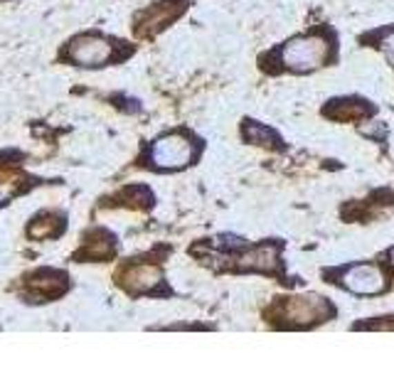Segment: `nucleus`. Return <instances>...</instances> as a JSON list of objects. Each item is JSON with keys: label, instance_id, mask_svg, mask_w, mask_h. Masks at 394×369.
<instances>
[{"label": "nucleus", "instance_id": "f257e3e1", "mask_svg": "<svg viewBox=\"0 0 394 369\" xmlns=\"http://www.w3.org/2000/svg\"><path fill=\"white\" fill-rule=\"evenodd\" d=\"M266 317L279 328L288 330H306L315 328L320 323H328L335 317V308L318 293L288 295V298H276V303L266 310Z\"/></svg>", "mask_w": 394, "mask_h": 369}, {"label": "nucleus", "instance_id": "f03ea898", "mask_svg": "<svg viewBox=\"0 0 394 369\" xmlns=\"http://www.w3.org/2000/svg\"><path fill=\"white\" fill-rule=\"evenodd\" d=\"M333 52V42L323 32H311V35H296L291 40H286L279 47V62L284 64V70L296 72V74H306V72H315L320 67H326Z\"/></svg>", "mask_w": 394, "mask_h": 369}, {"label": "nucleus", "instance_id": "7ed1b4c3", "mask_svg": "<svg viewBox=\"0 0 394 369\" xmlns=\"http://www.w3.org/2000/svg\"><path fill=\"white\" fill-rule=\"evenodd\" d=\"M202 143L195 140L190 133L175 131L168 136H160L148 150V160L155 170H183L193 165L200 156Z\"/></svg>", "mask_w": 394, "mask_h": 369}, {"label": "nucleus", "instance_id": "20e7f679", "mask_svg": "<svg viewBox=\"0 0 394 369\" xmlns=\"http://www.w3.org/2000/svg\"><path fill=\"white\" fill-rule=\"evenodd\" d=\"M326 278H333L340 288L355 295H380L387 291V276L377 264H353L326 271Z\"/></svg>", "mask_w": 394, "mask_h": 369}, {"label": "nucleus", "instance_id": "39448f33", "mask_svg": "<svg viewBox=\"0 0 394 369\" xmlns=\"http://www.w3.org/2000/svg\"><path fill=\"white\" fill-rule=\"evenodd\" d=\"M64 59L77 67H101V64L116 59V45L114 40L101 35H79L69 42L64 50Z\"/></svg>", "mask_w": 394, "mask_h": 369}, {"label": "nucleus", "instance_id": "423d86ee", "mask_svg": "<svg viewBox=\"0 0 394 369\" xmlns=\"http://www.w3.org/2000/svg\"><path fill=\"white\" fill-rule=\"evenodd\" d=\"M188 8V0H163V3H155V6L146 8L136 18V35L148 40V37H155L160 30H166L170 23H175L180 15Z\"/></svg>", "mask_w": 394, "mask_h": 369}, {"label": "nucleus", "instance_id": "0eeeda50", "mask_svg": "<svg viewBox=\"0 0 394 369\" xmlns=\"http://www.w3.org/2000/svg\"><path fill=\"white\" fill-rule=\"evenodd\" d=\"M119 286L131 295L153 293L163 283V268L155 261H128L119 271Z\"/></svg>", "mask_w": 394, "mask_h": 369}, {"label": "nucleus", "instance_id": "6e6552de", "mask_svg": "<svg viewBox=\"0 0 394 369\" xmlns=\"http://www.w3.org/2000/svg\"><path fill=\"white\" fill-rule=\"evenodd\" d=\"M281 242H264L257 246L246 249L237 256V271H254V273H268L276 276L281 268Z\"/></svg>", "mask_w": 394, "mask_h": 369}, {"label": "nucleus", "instance_id": "1a4fd4ad", "mask_svg": "<svg viewBox=\"0 0 394 369\" xmlns=\"http://www.w3.org/2000/svg\"><path fill=\"white\" fill-rule=\"evenodd\" d=\"M25 288L32 298L52 300L67 291V273L55 271V268H37L25 276Z\"/></svg>", "mask_w": 394, "mask_h": 369}, {"label": "nucleus", "instance_id": "9d476101", "mask_svg": "<svg viewBox=\"0 0 394 369\" xmlns=\"http://www.w3.org/2000/svg\"><path fill=\"white\" fill-rule=\"evenodd\" d=\"M375 114V106L365 98L350 96V98H333L331 104L323 109V116H328L331 121L337 123H353V121H365Z\"/></svg>", "mask_w": 394, "mask_h": 369}, {"label": "nucleus", "instance_id": "9b49d317", "mask_svg": "<svg viewBox=\"0 0 394 369\" xmlns=\"http://www.w3.org/2000/svg\"><path fill=\"white\" fill-rule=\"evenodd\" d=\"M114 242L116 239L111 237L109 231L104 229H92L81 239L79 251L75 254V259H84V261H104L114 254Z\"/></svg>", "mask_w": 394, "mask_h": 369}, {"label": "nucleus", "instance_id": "f8f14e48", "mask_svg": "<svg viewBox=\"0 0 394 369\" xmlns=\"http://www.w3.org/2000/svg\"><path fill=\"white\" fill-rule=\"evenodd\" d=\"M67 229V217L59 212H42L37 214L28 226V237L30 239H57L62 231Z\"/></svg>", "mask_w": 394, "mask_h": 369}, {"label": "nucleus", "instance_id": "ddd939ff", "mask_svg": "<svg viewBox=\"0 0 394 369\" xmlns=\"http://www.w3.org/2000/svg\"><path fill=\"white\" fill-rule=\"evenodd\" d=\"M109 207H128V209H148L153 204V195L148 187H126L119 195L106 202Z\"/></svg>", "mask_w": 394, "mask_h": 369}, {"label": "nucleus", "instance_id": "4468645a", "mask_svg": "<svg viewBox=\"0 0 394 369\" xmlns=\"http://www.w3.org/2000/svg\"><path fill=\"white\" fill-rule=\"evenodd\" d=\"M244 138L254 145H264V148H274L281 150L284 148V140L279 138V133H274L268 126H262L257 121H244Z\"/></svg>", "mask_w": 394, "mask_h": 369}, {"label": "nucleus", "instance_id": "2eb2a0df", "mask_svg": "<svg viewBox=\"0 0 394 369\" xmlns=\"http://www.w3.org/2000/svg\"><path fill=\"white\" fill-rule=\"evenodd\" d=\"M20 187H23V178L12 167L0 165V204L6 202V200H10L12 195H17Z\"/></svg>", "mask_w": 394, "mask_h": 369}, {"label": "nucleus", "instance_id": "dca6fc26", "mask_svg": "<svg viewBox=\"0 0 394 369\" xmlns=\"http://www.w3.org/2000/svg\"><path fill=\"white\" fill-rule=\"evenodd\" d=\"M380 35V50L384 52V57H387V62L394 67V28L392 30H382V32H377Z\"/></svg>", "mask_w": 394, "mask_h": 369}, {"label": "nucleus", "instance_id": "f3484780", "mask_svg": "<svg viewBox=\"0 0 394 369\" xmlns=\"http://www.w3.org/2000/svg\"><path fill=\"white\" fill-rule=\"evenodd\" d=\"M387 259H389V264L394 266V249H389V254H387Z\"/></svg>", "mask_w": 394, "mask_h": 369}]
</instances>
